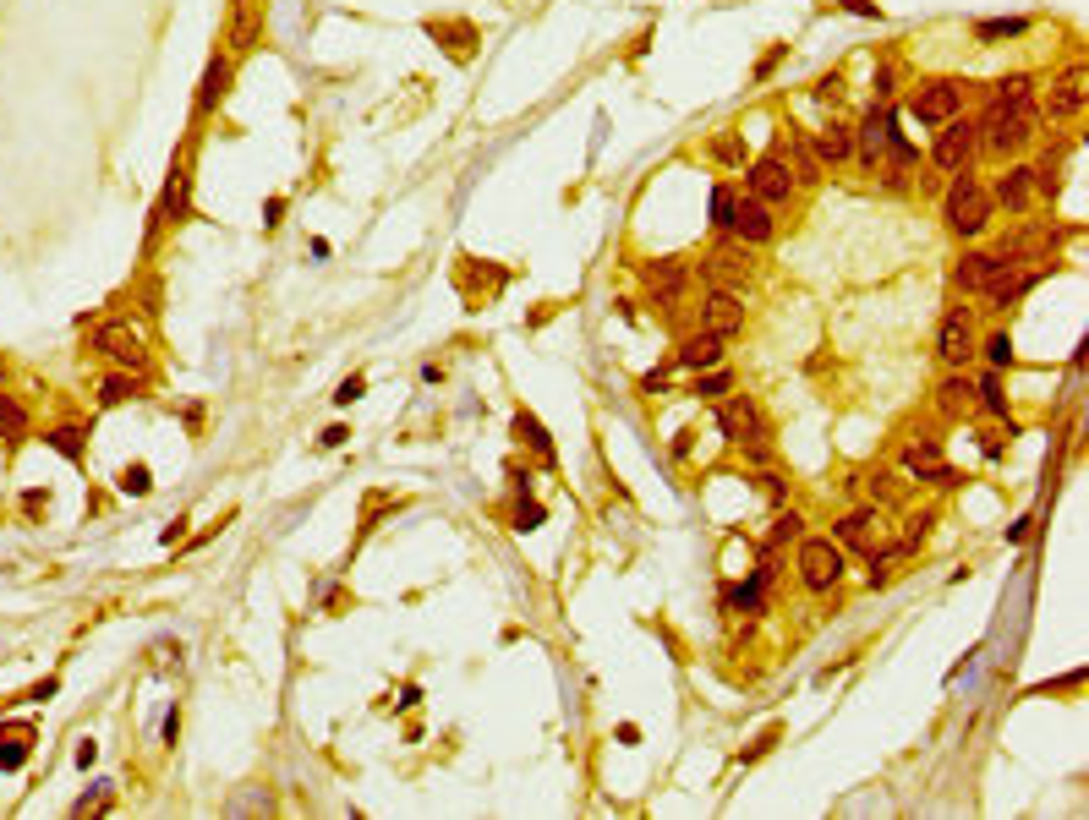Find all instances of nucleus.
<instances>
[{
	"label": "nucleus",
	"mask_w": 1089,
	"mask_h": 820,
	"mask_svg": "<svg viewBox=\"0 0 1089 820\" xmlns=\"http://www.w3.org/2000/svg\"><path fill=\"white\" fill-rule=\"evenodd\" d=\"M44 443H50L61 460H72V465H83V454H88L83 427H72V421H66V427H50V432H44Z\"/></svg>",
	"instance_id": "nucleus-33"
},
{
	"label": "nucleus",
	"mask_w": 1089,
	"mask_h": 820,
	"mask_svg": "<svg viewBox=\"0 0 1089 820\" xmlns=\"http://www.w3.org/2000/svg\"><path fill=\"white\" fill-rule=\"evenodd\" d=\"M942 219H947V230H953L958 241H980V236L991 230L996 203H991L986 181H980L975 170H958L953 181H947V192H942Z\"/></svg>",
	"instance_id": "nucleus-1"
},
{
	"label": "nucleus",
	"mask_w": 1089,
	"mask_h": 820,
	"mask_svg": "<svg viewBox=\"0 0 1089 820\" xmlns=\"http://www.w3.org/2000/svg\"><path fill=\"white\" fill-rule=\"evenodd\" d=\"M148 487H154V482H148V465H126V471H121V492H126V498H143Z\"/></svg>",
	"instance_id": "nucleus-42"
},
{
	"label": "nucleus",
	"mask_w": 1089,
	"mask_h": 820,
	"mask_svg": "<svg viewBox=\"0 0 1089 820\" xmlns=\"http://www.w3.org/2000/svg\"><path fill=\"white\" fill-rule=\"evenodd\" d=\"M187 214H192V170H187V154H176V164H170V181H165V192H159L154 214H148V241L159 236V225H181Z\"/></svg>",
	"instance_id": "nucleus-12"
},
{
	"label": "nucleus",
	"mask_w": 1089,
	"mask_h": 820,
	"mask_svg": "<svg viewBox=\"0 0 1089 820\" xmlns=\"http://www.w3.org/2000/svg\"><path fill=\"white\" fill-rule=\"evenodd\" d=\"M126 400H137V372H104L99 378V405L104 410H115V405H126Z\"/></svg>",
	"instance_id": "nucleus-30"
},
{
	"label": "nucleus",
	"mask_w": 1089,
	"mask_h": 820,
	"mask_svg": "<svg viewBox=\"0 0 1089 820\" xmlns=\"http://www.w3.org/2000/svg\"><path fill=\"white\" fill-rule=\"evenodd\" d=\"M22 760H28V733H11L6 744H0V771H17Z\"/></svg>",
	"instance_id": "nucleus-40"
},
{
	"label": "nucleus",
	"mask_w": 1089,
	"mask_h": 820,
	"mask_svg": "<svg viewBox=\"0 0 1089 820\" xmlns=\"http://www.w3.org/2000/svg\"><path fill=\"white\" fill-rule=\"evenodd\" d=\"M975 350H980V334H975L969 307H947L942 323H936V361H942V367H969Z\"/></svg>",
	"instance_id": "nucleus-10"
},
{
	"label": "nucleus",
	"mask_w": 1089,
	"mask_h": 820,
	"mask_svg": "<svg viewBox=\"0 0 1089 820\" xmlns=\"http://www.w3.org/2000/svg\"><path fill=\"white\" fill-rule=\"evenodd\" d=\"M991 268H996V252H964L953 263V285L964 290V296H980L986 279H991Z\"/></svg>",
	"instance_id": "nucleus-28"
},
{
	"label": "nucleus",
	"mask_w": 1089,
	"mask_h": 820,
	"mask_svg": "<svg viewBox=\"0 0 1089 820\" xmlns=\"http://www.w3.org/2000/svg\"><path fill=\"white\" fill-rule=\"evenodd\" d=\"M717 427H723V438L728 443H767L772 438V427H767V416H761V405L750 400V394H728V400H717Z\"/></svg>",
	"instance_id": "nucleus-11"
},
{
	"label": "nucleus",
	"mask_w": 1089,
	"mask_h": 820,
	"mask_svg": "<svg viewBox=\"0 0 1089 820\" xmlns=\"http://www.w3.org/2000/svg\"><path fill=\"white\" fill-rule=\"evenodd\" d=\"M986 192H991L996 208H1007L1013 219H1024L1029 208H1035V197H1040V192H1035V164H1018V159H1013L1002 175H996V186H986Z\"/></svg>",
	"instance_id": "nucleus-16"
},
{
	"label": "nucleus",
	"mask_w": 1089,
	"mask_h": 820,
	"mask_svg": "<svg viewBox=\"0 0 1089 820\" xmlns=\"http://www.w3.org/2000/svg\"><path fill=\"white\" fill-rule=\"evenodd\" d=\"M94 350H99L104 361H115L121 372H137V378L148 372V345H143V334H137L132 323H121V318H110V323L94 328Z\"/></svg>",
	"instance_id": "nucleus-9"
},
{
	"label": "nucleus",
	"mask_w": 1089,
	"mask_h": 820,
	"mask_svg": "<svg viewBox=\"0 0 1089 820\" xmlns=\"http://www.w3.org/2000/svg\"><path fill=\"white\" fill-rule=\"evenodd\" d=\"M1084 104H1089V72H1084V66H1068V72L1051 77L1046 99H1040L1035 110H1040V121L1062 126V121H1079Z\"/></svg>",
	"instance_id": "nucleus-8"
},
{
	"label": "nucleus",
	"mask_w": 1089,
	"mask_h": 820,
	"mask_svg": "<svg viewBox=\"0 0 1089 820\" xmlns=\"http://www.w3.org/2000/svg\"><path fill=\"white\" fill-rule=\"evenodd\" d=\"M892 93V66H882V72H876V99H887Z\"/></svg>",
	"instance_id": "nucleus-51"
},
{
	"label": "nucleus",
	"mask_w": 1089,
	"mask_h": 820,
	"mask_svg": "<svg viewBox=\"0 0 1089 820\" xmlns=\"http://www.w3.org/2000/svg\"><path fill=\"white\" fill-rule=\"evenodd\" d=\"M903 471L920 476V482H931V487H958V471L947 465L942 438H931V432H920L914 443H903Z\"/></svg>",
	"instance_id": "nucleus-14"
},
{
	"label": "nucleus",
	"mask_w": 1089,
	"mask_h": 820,
	"mask_svg": "<svg viewBox=\"0 0 1089 820\" xmlns=\"http://www.w3.org/2000/svg\"><path fill=\"white\" fill-rule=\"evenodd\" d=\"M887 121L892 115L882 110V104H871V110L860 115V126H854V159H860V170H882L887 159Z\"/></svg>",
	"instance_id": "nucleus-21"
},
{
	"label": "nucleus",
	"mask_w": 1089,
	"mask_h": 820,
	"mask_svg": "<svg viewBox=\"0 0 1089 820\" xmlns=\"http://www.w3.org/2000/svg\"><path fill=\"white\" fill-rule=\"evenodd\" d=\"M701 328H706V334H717V339L745 334V301H739L734 290H717L712 285V296L701 301Z\"/></svg>",
	"instance_id": "nucleus-22"
},
{
	"label": "nucleus",
	"mask_w": 1089,
	"mask_h": 820,
	"mask_svg": "<svg viewBox=\"0 0 1089 820\" xmlns=\"http://www.w3.org/2000/svg\"><path fill=\"white\" fill-rule=\"evenodd\" d=\"M641 279H646V290H652V301L663 312H674L679 301L690 296V263L685 257H652V263L641 268Z\"/></svg>",
	"instance_id": "nucleus-15"
},
{
	"label": "nucleus",
	"mask_w": 1089,
	"mask_h": 820,
	"mask_svg": "<svg viewBox=\"0 0 1089 820\" xmlns=\"http://www.w3.org/2000/svg\"><path fill=\"white\" fill-rule=\"evenodd\" d=\"M783 50H789V44H778V50H772V55H767V61H761V66H756V77H772V72H778V61H783Z\"/></svg>",
	"instance_id": "nucleus-49"
},
{
	"label": "nucleus",
	"mask_w": 1089,
	"mask_h": 820,
	"mask_svg": "<svg viewBox=\"0 0 1089 820\" xmlns=\"http://www.w3.org/2000/svg\"><path fill=\"white\" fill-rule=\"evenodd\" d=\"M903 115H909L914 126H942V121H953V115H964V82H958V77H925L920 88L909 93Z\"/></svg>",
	"instance_id": "nucleus-3"
},
{
	"label": "nucleus",
	"mask_w": 1089,
	"mask_h": 820,
	"mask_svg": "<svg viewBox=\"0 0 1089 820\" xmlns=\"http://www.w3.org/2000/svg\"><path fill=\"white\" fill-rule=\"evenodd\" d=\"M969 405H975V378H969L964 367H947L942 383H936V416H942V421H958Z\"/></svg>",
	"instance_id": "nucleus-24"
},
{
	"label": "nucleus",
	"mask_w": 1089,
	"mask_h": 820,
	"mask_svg": "<svg viewBox=\"0 0 1089 820\" xmlns=\"http://www.w3.org/2000/svg\"><path fill=\"white\" fill-rule=\"evenodd\" d=\"M641 394H663V372H646V378H641Z\"/></svg>",
	"instance_id": "nucleus-53"
},
{
	"label": "nucleus",
	"mask_w": 1089,
	"mask_h": 820,
	"mask_svg": "<svg viewBox=\"0 0 1089 820\" xmlns=\"http://www.w3.org/2000/svg\"><path fill=\"white\" fill-rule=\"evenodd\" d=\"M225 44H230V55H252V50H258V44H263V0H230Z\"/></svg>",
	"instance_id": "nucleus-19"
},
{
	"label": "nucleus",
	"mask_w": 1089,
	"mask_h": 820,
	"mask_svg": "<svg viewBox=\"0 0 1089 820\" xmlns=\"http://www.w3.org/2000/svg\"><path fill=\"white\" fill-rule=\"evenodd\" d=\"M345 438H351V432H345V427H329V432H323V438H318V443H323V449H340V443H345Z\"/></svg>",
	"instance_id": "nucleus-50"
},
{
	"label": "nucleus",
	"mask_w": 1089,
	"mask_h": 820,
	"mask_svg": "<svg viewBox=\"0 0 1089 820\" xmlns=\"http://www.w3.org/2000/svg\"><path fill=\"white\" fill-rule=\"evenodd\" d=\"M975 405L986 410V416H996V421H1007V394H1002V372H986V378L975 383Z\"/></svg>",
	"instance_id": "nucleus-34"
},
{
	"label": "nucleus",
	"mask_w": 1089,
	"mask_h": 820,
	"mask_svg": "<svg viewBox=\"0 0 1089 820\" xmlns=\"http://www.w3.org/2000/svg\"><path fill=\"white\" fill-rule=\"evenodd\" d=\"M991 110H1029L1035 104V77L1029 72H1013V77H996L991 82Z\"/></svg>",
	"instance_id": "nucleus-27"
},
{
	"label": "nucleus",
	"mask_w": 1089,
	"mask_h": 820,
	"mask_svg": "<svg viewBox=\"0 0 1089 820\" xmlns=\"http://www.w3.org/2000/svg\"><path fill=\"white\" fill-rule=\"evenodd\" d=\"M810 148H816L821 170H838V164H849V159H854V126H843V121H821L816 132H810Z\"/></svg>",
	"instance_id": "nucleus-23"
},
{
	"label": "nucleus",
	"mask_w": 1089,
	"mask_h": 820,
	"mask_svg": "<svg viewBox=\"0 0 1089 820\" xmlns=\"http://www.w3.org/2000/svg\"><path fill=\"white\" fill-rule=\"evenodd\" d=\"M734 203H739L734 186H717V192H712V225H717V230H728V219H734Z\"/></svg>",
	"instance_id": "nucleus-41"
},
{
	"label": "nucleus",
	"mask_w": 1089,
	"mask_h": 820,
	"mask_svg": "<svg viewBox=\"0 0 1089 820\" xmlns=\"http://www.w3.org/2000/svg\"><path fill=\"white\" fill-rule=\"evenodd\" d=\"M537 520H542V509H537V503H526V509H520V531H531Z\"/></svg>",
	"instance_id": "nucleus-52"
},
{
	"label": "nucleus",
	"mask_w": 1089,
	"mask_h": 820,
	"mask_svg": "<svg viewBox=\"0 0 1089 820\" xmlns=\"http://www.w3.org/2000/svg\"><path fill=\"white\" fill-rule=\"evenodd\" d=\"M854 482H865V492H871V503H887V498H892V476H887V471H871V476H854Z\"/></svg>",
	"instance_id": "nucleus-45"
},
{
	"label": "nucleus",
	"mask_w": 1089,
	"mask_h": 820,
	"mask_svg": "<svg viewBox=\"0 0 1089 820\" xmlns=\"http://www.w3.org/2000/svg\"><path fill=\"white\" fill-rule=\"evenodd\" d=\"M460 285H466V290L482 285V290L493 296V290H504V268H482V274H477V263H471V257H460Z\"/></svg>",
	"instance_id": "nucleus-37"
},
{
	"label": "nucleus",
	"mask_w": 1089,
	"mask_h": 820,
	"mask_svg": "<svg viewBox=\"0 0 1089 820\" xmlns=\"http://www.w3.org/2000/svg\"><path fill=\"white\" fill-rule=\"evenodd\" d=\"M362 389H367L362 378H345L340 389H334V405H356V400H362Z\"/></svg>",
	"instance_id": "nucleus-46"
},
{
	"label": "nucleus",
	"mask_w": 1089,
	"mask_h": 820,
	"mask_svg": "<svg viewBox=\"0 0 1089 820\" xmlns=\"http://www.w3.org/2000/svg\"><path fill=\"white\" fill-rule=\"evenodd\" d=\"M843 547L832 542V536H805V542H799V585H805V591H816V596H827L832 585L843 580Z\"/></svg>",
	"instance_id": "nucleus-5"
},
{
	"label": "nucleus",
	"mask_w": 1089,
	"mask_h": 820,
	"mask_svg": "<svg viewBox=\"0 0 1089 820\" xmlns=\"http://www.w3.org/2000/svg\"><path fill=\"white\" fill-rule=\"evenodd\" d=\"M745 192L756 197V203H767V208H789L799 197V181H794V170H789L783 154H761L745 170Z\"/></svg>",
	"instance_id": "nucleus-6"
},
{
	"label": "nucleus",
	"mask_w": 1089,
	"mask_h": 820,
	"mask_svg": "<svg viewBox=\"0 0 1089 820\" xmlns=\"http://www.w3.org/2000/svg\"><path fill=\"white\" fill-rule=\"evenodd\" d=\"M690 394H695V400H723V394H734V372H728V367L690 372Z\"/></svg>",
	"instance_id": "nucleus-31"
},
{
	"label": "nucleus",
	"mask_w": 1089,
	"mask_h": 820,
	"mask_svg": "<svg viewBox=\"0 0 1089 820\" xmlns=\"http://www.w3.org/2000/svg\"><path fill=\"white\" fill-rule=\"evenodd\" d=\"M975 132H980V148L986 154H996V159H1018L1029 143L1040 137V110L1029 104V110H980V121H975Z\"/></svg>",
	"instance_id": "nucleus-2"
},
{
	"label": "nucleus",
	"mask_w": 1089,
	"mask_h": 820,
	"mask_svg": "<svg viewBox=\"0 0 1089 820\" xmlns=\"http://www.w3.org/2000/svg\"><path fill=\"white\" fill-rule=\"evenodd\" d=\"M427 39L444 44L449 61H471V55H477V44H482V33L471 28V22H449V17L438 22V17H433V22H427Z\"/></svg>",
	"instance_id": "nucleus-26"
},
{
	"label": "nucleus",
	"mask_w": 1089,
	"mask_h": 820,
	"mask_svg": "<svg viewBox=\"0 0 1089 820\" xmlns=\"http://www.w3.org/2000/svg\"><path fill=\"white\" fill-rule=\"evenodd\" d=\"M778 154L789 159V170H794L799 186H816L821 175H827V170H821V159H816V148H810V137H799V132H789V148H778Z\"/></svg>",
	"instance_id": "nucleus-29"
},
{
	"label": "nucleus",
	"mask_w": 1089,
	"mask_h": 820,
	"mask_svg": "<svg viewBox=\"0 0 1089 820\" xmlns=\"http://www.w3.org/2000/svg\"><path fill=\"white\" fill-rule=\"evenodd\" d=\"M975 154H980V132H975L969 115H953V121L936 126V143H931V164H936V170L958 175V170L975 164Z\"/></svg>",
	"instance_id": "nucleus-7"
},
{
	"label": "nucleus",
	"mask_w": 1089,
	"mask_h": 820,
	"mask_svg": "<svg viewBox=\"0 0 1089 820\" xmlns=\"http://www.w3.org/2000/svg\"><path fill=\"white\" fill-rule=\"evenodd\" d=\"M706 279H712L717 290H728L734 279H750V246L739 241V236H728V230H717V246H712V257H706Z\"/></svg>",
	"instance_id": "nucleus-17"
},
{
	"label": "nucleus",
	"mask_w": 1089,
	"mask_h": 820,
	"mask_svg": "<svg viewBox=\"0 0 1089 820\" xmlns=\"http://www.w3.org/2000/svg\"><path fill=\"white\" fill-rule=\"evenodd\" d=\"M230 82H236V55H208V66H203V82H198V99H192V121H208V115L225 104V93H230Z\"/></svg>",
	"instance_id": "nucleus-18"
},
{
	"label": "nucleus",
	"mask_w": 1089,
	"mask_h": 820,
	"mask_svg": "<svg viewBox=\"0 0 1089 820\" xmlns=\"http://www.w3.org/2000/svg\"><path fill=\"white\" fill-rule=\"evenodd\" d=\"M99 810H110V782H99V793H83L72 804V815H99Z\"/></svg>",
	"instance_id": "nucleus-43"
},
{
	"label": "nucleus",
	"mask_w": 1089,
	"mask_h": 820,
	"mask_svg": "<svg viewBox=\"0 0 1089 820\" xmlns=\"http://www.w3.org/2000/svg\"><path fill=\"white\" fill-rule=\"evenodd\" d=\"M728 236H739L745 246H772V236H778V219H772L767 203H756V197H739L734 203V219H728Z\"/></svg>",
	"instance_id": "nucleus-20"
},
{
	"label": "nucleus",
	"mask_w": 1089,
	"mask_h": 820,
	"mask_svg": "<svg viewBox=\"0 0 1089 820\" xmlns=\"http://www.w3.org/2000/svg\"><path fill=\"white\" fill-rule=\"evenodd\" d=\"M838 88H843V77H838V72L821 77V82H816V99H838Z\"/></svg>",
	"instance_id": "nucleus-48"
},
{
	"label": "nucleus",
	"mask_w": 1089,
	"mask_h": 820,
	"mask_svg": "<svg viewBox=\"0 0 1089 820\" xmlns=\"http://www.w3.org/2000/svg\"><path fill=\"white\" fill-rule=\"evenodd\" d=\"M799 525H805V520H799V514H794V509H789V514H778V520H772V547H783V542H794V536H799Z\"/></svg>",
	"instance_id": "nucleus-44"
},
{
	"label": "nucleus",
	"mask_w": 1089,
	"mask_h": 820,
	"mask_svg": "<svg viewBox=\"0 0 1089 820\" xmlns=\"http://www.w3.org/2000/svg\"><path fill=\"white\" fill-rule=\"evenodd\" d=\"M0 438L6 443L28 438V405H22L17 394H6V389H0Z\"/></svg>",
	"instance_id": "nucleus-32"
},
{
	"label": "nucleus",
	"mask_w": 1089,
	"mask_h": 820,
	"mask_svg": "<svg viewBox=\"0 0 1089 820\" xmlns=\"http://www.w3.org/2000/svg\"><path fill=\"white\" fill-rule=\"evenodd\" d=\"M843 11H854V17H882V6H871V0H838Z\"/></svg>",
	"instance_id": "nucleus-47"
},
{
	"label": "nucleus",
	"mask_w": 1089,
	"mask_h": 820,
	"mask_svg": "<svg viewBox=\"0 0 1089 820\" xmlns=\"http://www.w3.org/2000/svg\"><path fill=\"white\" fill-rule=\"evenodd\" d=\"M723 345L728 339H717V334H685L679 339V350H674V367L679 372H706V367H723Z\"/></svg>",
	"instance_id": "nucleus-25"
},
{
	"label": "nucleus",
	"mask_w": 1089,
	"mask_h": 820,
	"mask_svg": "<svg viewBox=\"0 0 1089 820\" xmlns=\"http://www.w3.org/2000/svg\"><path fill=\"white\" fill-rule=\"evenodd\" d=\"M515 438L531 443V454H537L542 465H553V443H548V432L537 427V416H526V410H520V416H515Z\"/></svg>",
	"instance_id": "nucleus-36"
},
{
	"label": "nucleus",
	"mask_w": 1089,
	"mask_h": 820,
	"mask_svg": "<svg viewBox=\"0 0 1089 820\" xmlns=\"http://www.w3.org/2000/svg\"><path fill=\"white\" fill-rule=\"evenodd\" d=\"M712 159H717V164H728V170H745V143H739L734 132H723V137L712 143Z\"/></svg>",
	"instance_id": "nucleus-38"
},
{
	"label": "nucleus",
	"mask_w": 1089,
	"mask_h": 820,
	"mask_svg": "<svg viewBox=\"0 0 1089 820\" xmlns=\"http://www.w3.org/2000/svg\"><path fill=\"white\" fill-rule=\"evenodd\" d=\"M1035 285H1040V274H1035V268H1024V257L996 252V268H991V279H986V290H980V296H986L991 307L1002 312V307H1013L1018 296H1029Z\"/></svg>",
	"instance_id": "nucleus-13"
},
{
	"label": "nucleus",
	"mask_w": 1089,
	"mask_h": 820,
	"mask_svg": "<svg viewBox=\"0 0 1089 820\" xmlns=\"http://www.w3.org/2000/svg\"><path fill=\"white\" fill-rule=\"evenodd\" d=\"M980 350H986V361H991L996 372H1007V367H1013V334H991Z\"/></svg>",
	"instance_id": "nucleus-39"
},
{
	"label": "nucleus",
	"mask_w": 1089,
	"mask_h": 820,
	"mask_svg": "<svg viewBox=\"0 0 1089 820\" xmlns=\"http://www.w3.org/2000/svg\"><path fill=\"white\" fill-rule=\"evenodd\" d=\"M1024 33H1029V17H991V22H975V39H980V44L1024 39Z\"/></svg>",
	"instance_id": "nucleus-35"
},
{
	"label": "nucleus",
	"mask_w": 1089,
	"mask_h": 820,
	"mask_svg": "<svg viewBox=\"0 0 1089 820\" xmlns=\"http://www.w3.org/2000/svg\"><path fill=\"white\" fill-rule=\"evenodd\" d=\"M832 542L838 547H854V553H882V547L892 542V525H887V509L882 503H860V509H849L838 525H832Z\"/></svg>",
	"instance_id": "nucleus-4"
}]
</instances>
